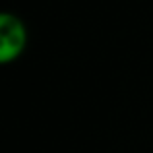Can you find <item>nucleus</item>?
<instances>
[{"mask_svg": "<svg viewBox=\"0 0 153 153\" xmlns=\"http://www.w3.org/2000/svg\"><path fill=\"white\" fill-rule=\"evenodd\" d=\"M27 47V27L19 16L0 12V66L12 64Z\"/></svg>", "mask_w": 153, "mask_h": 153, "instance_id": "nucleus-1", "label": "nucleus"}]
</instances>
